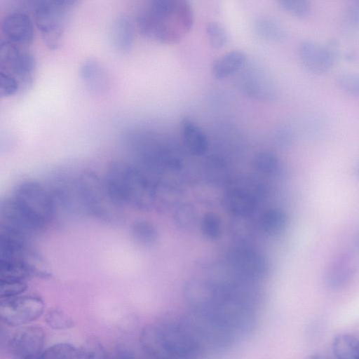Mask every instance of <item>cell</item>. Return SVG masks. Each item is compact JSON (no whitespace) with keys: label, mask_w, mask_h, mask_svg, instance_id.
<instances>
[{"label":"cell","mask_w":359,"mask_h":359,"mask_svg":"<svg viewBox=\"0 0 359 359\" xmlns=\"http://www.w3.org/2000/svg\"><path fill=\"white\" fill-rule=\"evenodd\" d=\"M243 282L192 279L184 287L185 299L191 311L217 321L236 337L246 334L256 325L257 311L254 294Z\"/></svg>","instance_id":"cell-1"},{"label":"cell","mask_w":359,"mask_h":359,"mask_svg":"<svg viewBox=\"0 0 359 359\" xmlns=\"http://www.w3.org/2000/svg\"><path fill=\"white\" fill-rule=\"evenodd\" d=\"M140 344L153 359H203L206 355L184 318L163 317L146 325Z\"/></svg>","instance_id":"cell-2"},{"label":"cell","mask_w":359,"mask_h":359,"mask_svg":"<svg viewBox=\"0 0 359 359\" xmlns=\"http://www.w3.org/2000/svg\"><path fill=\"white\" fill-rule=\"evenodd\" d=\"M194 24L193 9L187 1L151 0L137 16L140 32L153 41L172 44L189 32Z\"/></svg>","instance_id":"cell-3"},{"label":"cell","mask_w":359,"mask_h":359,"mask_svg":"<svg viewBox=\"0 0 359 359\" xmlns=\"http://www.w3.org/2000/svg\"><path fill=\"white\" fill-rule=\"evenodd\" d=\"M74 3L72 1H34V21L44 43L49 49L55 50L60 46L67 18Z\"/></svg>","instance_id":"cell-4"},{"label":"cell","mask_w":359,"mask_h":359,"mask_svg":"<svg viewBox=\"0 0 359 359\" xmlns=\"http://www.w3.org/2000/svg\"><path fill=\"white\" fill-rule=\"evenodd\" d=\"M35 65L34 57L28 47L1 40L0 72L18 79L23 88L32 82Z\"/></svg>","instance_id":"cell-5"},{"label":"cell","mask_w":359,"mask_h":359,"mask_svg":"<svg viewBox=\"0 0 359 359\" xmlns=\"http://www.w3.org/2000/svg\"><path fill=\"white\" fill-rule=\"evenodd\" d=\"M44 306V302L39 295L21 294L1 299L0 316L1 320L10 326L22 325L39 318L43 312Z\"/></svg>","instance_id":"cell-6"},{"label":"cell","mask_w":359,"mask_h":359,"mask_svg":"<svg viewBox=\"0 0 359 359\" xmlns=\"http://www.w3.org/2000/svg\"><path fill=\"white\" fill-rule=\"evenodd\" d=\"M227 262L241 280L248 282L264 278L269 271L268 262L264 255L248 246L233 248L227 256Z\"/></svg>","instance_id":"cell-7"},{"label":"cell","mask_w":359,"mask_h":359,"mask_svg":"<svg viewBox=\"0 0 359 359\" xmlns=\"http://www.w3.org/2000/svg\"><path fill=\"white\" fill-rule=\"evenodd\" d=\"M45 333L39 326H25L18 329L8 341V348L15 359H32L44 351Z\"/></svg>","instance_id":"cell-8"},{"label":"cell","mask_w":359,"mask_h":359,"mask_svg":"<svg viewBox=\"0 0 359 359\" xmlns=\"http://www.w3.org/2000/svg\"><path fill=\"white\" fill-rule=\"evenodd\" d=\"M259 189L252 182H238L223 194L222 202L230 214L245 218L254 212L257 207Z\"/></svg>","instance_id":"cell-9"},{"label":"cell","mask_w":359,"mask_h":359,"mask_svg":"<svg viewBox=\"0 0 359 359\" xmlns=\"http://www.w3.org/2000/svg\"><path fill=\"white\" fill-rule=\"evenodd\" d=\"M2 40L28 47L34 35L33 20L26 12L15 10L6 13L1 21Z\"/></svg>","instance_id":"cell-10"},{"label":"cell","mask_w":359,"mask_h":359,"mask_svg":"<svg viewBox=\"0 0 359 359\" xmlns=\"http://www.w3.org/2000/svg\"><path fill=\"white\" fill-rule=\"evenodd\" d=\"M298 53L303 64L315 72H326L334 62V53L330 47L311 40L303 41Z\"/></svg>","instance_id":"cell-11"},{"label":"cell","mask_w":359,"mask_h":359,"mask_svg":"<svg viewBox=\"0 0 359 359\" xmlns=\"http://www.w3.org/2000/svg\"><path fill=\"white\" fill-rule=\"evenodd\" d=\"M80 77L86 88L93 95H103L109 88L107 71L96 59L88 58L81 64Z\"/></svg>","instance_id":"cell-12"},{"label":"cell","mask_w":359,"mask_h":359,"mask_svg":"<svg viewBox=\"0 0 359 359\" xmlns=\"http://www.w3.org/2000/svg\"><path fill=\"white\" fill-rule=\"evenodd\" d=\"M110 40L116 50L126 53L133 47L135 32L130 19L126 15H118L112 22L110 29Z\"/></svg>","instance_id":"cell-13"},{"label":"cell","mask_w":359,"mask_h":359,"mask_svg":"<svg viewBox=\"0 0 359 359\" xmlns=\"http://www.w3.org/2000/svg\"><path fill=\"white\" fill-rule=\"evenodd\" d=\"M180 133L186 148L191 154L201 156L207 151V137L194 121L189 118L182 119L180 122Z\"/></svg>","instance_id":"cell-14"},{"label":"cell","mask_w":359,"mask_h":359,"mask_svg":"<svg viewBox=\"0 0 359 359\" xmlns=\"http://www.w3.org/2000/svg\"><path fill=\"white\" fill-rule=\"evenodd\" d=\"M245 60L246 56L241 50H232L227 52L214 62L212 75L217 79H224L240 70Z\"/></svg>","instance_id":"cell-15"},{"label":"cell","mask_w":359,"mask_h":359,"mask_svg":"<svg viewBox=\"0 0 359 359\" xmlns=\"http://www.w3.org/2000/svg\"><path fill=\"white\" fill-rule=\"evenodd\" d=\"M287 224V217L278 208H269L259 217V226L268 235L275 236L282 233Z\"/></svg>","instance_id":"cell-16"},{"label":"cell","mask_w":359,"mask_h":359,"mask_svg":"<svg viewBox=\"0 0 359 359\" xmlns=\"http://www.w3.org/2000/svg\"><path fill=\"white\" fill-rule=\"evenodd\" d=\"M353 273V267L346 260H341L330 266L325 276L326 285L332 289L342 288L351 280Z\"/></svg>","instance_id":"cell-17"},{"label":"cell","mask_w":359,"mask_h":359,"mask_svg":"<svg viewBox=\"0 0 359 359\" xmlns=\"http://www.w3.org/2000/svg\"><path fill=\"white\" fill-rule=\"evenodd\" d=\"M335 359H359V339L350 334L337 335L332 342Z\"/></svg>","instance_id":"cell-18"},{"label":"cell","mask_w":359,"mask_h":359,"mask_svg":"<svg viewBox=\"0 0 359 359\" xmlns=\"http://www.w3.org/2000/svg\"><path fill=\"white\" fill-rule=\"evenodd\" d=\"M40 359H83L81 348L69 343L55 344L43 351Z\"/></svg>","instance_id":"cell-19"},{"label":"cell","mask_w":359,"mask_h":359,"mask_svg":"<svg viewBox=\"0 0 359 359\" xmlns=\"http://www.w3.org/2000/svg\"><path fill=\"white\" fill-rule=\"evenodd\" d=\"M252 164L257 172L266 175H275L280 168L277 156L268 151L257 153L253 158Z\"/></svg>","instance_id":"cell-20"},{"label":"cell","mask_w":359,"mask_h":359,"mask_svg":"<svg viewBox=\"0 0 359 359\" xmlns=\"http://www.w3.org/2000/svg\"><path fill=\"white\" fill-rule=\"evenodd\" d=\"M174 219L177 225L182 229H191L197 225L198 215L191 205L184 203L176 209Z\"/></svg>","instance_id":"cell-21"},{"label":"cell","mask_w":359,"mask_h":359,"mask_svg":"<svg viewBox=\"0 0 359 359\" xmlns=\"http://www.w3.org/2000/svg\"><path fill=\"white\" fill-rule=\"evenodd\" d=\"M255 29L260 36L267 40L279 41L285 37L283 28L276 22L261 19L257 22Z\"/></svg>","instance_id":"cell-22"},{"label":"cell","mask_w":359,"mask_h":359,"mask_svg":"<svg viewBox=\"0 0 359 359\" xmlns=\"http://www.w3.org/2000/svg\"><path fill=\"white\" fill-rule=\"evenodd\" d=\"M200 227L202 234L207 239L216 240L221 235V221L215 213L209 212L204 215L200 221Z\"/></svg>","instance_id":"cell-23"},{"label":"cell","mask_w":359,"mask_h":359,"mask_svg":"<svg viewBox=\"0 0 359 359\" xmlns=\"http://www.w3.org/2000/svg\"><path fill=\"white\" fill-rule=\"evenodd\" d=\"M206 34L210 45L215 49L222 48L227 43V32L222 25L218 22L211 21L208 23Z\"/></svg>","instance_id":"cell-24"},{"label":"cell","mask_w":359,"mask_h":359,"mask_svg":"<svg viewBox=\"0 0 359 359\" xmlns=\"http://www.w3.org/2000/svg\"><path fill=\"white\" fill-rule=\"evenodd\" d=\"M47 325L54 330H67L74 325L72 318L60 309H50L46 314Z\"/></svg>","instance_id":"cell-25"},{"label":"cell","mask_w":359,"mask_h":359,"mask_svg":"<svg viewBox=\"0 0 359 359\" xmlns=\"http://www.w3.org/2000/svg\"><path fill=\"white\" fill-rule=\"evenodd\" d=\"M23 88L20 81L7 73L0 72V95L9 97L18 94Z\"/></svg>","instance_id":"cell-26"},{"label":"cell","mask_w":359,"mask_h":359,"mask_svg":"<svg viewBox=\"0 0 359 359\" xmlns=\"http://www.w3.org/2000/svg\"><path fill=\"white\" fill-rule=\"evenodd\" d=\"M278 4L283 11L298 18L306 16L310 11L309 2L305 0H280Z\"/></svg>","instance_id":"cell-27"},{"label":"cell","mask_w":359,"mask_h":359,"mask_svg":"<svg viewBox=\"0 0 359 359\" xmlns=\"http://www.w3.org/2000/svg\"><path fill=\"white\" fill-rule=\"evenodd\" d=\"M205 175L210 182L215 184H223L229 178L227 168L219 161H210L205 168Z\"/></svg>","instance_id":"cell-28"},{"label":"cell","mask_w":359,"mask_h":359,"mask_svg":"<svg viewBox=\"0 0 359 359\" xmlns=\"http://www.w3.org/2000/svg\"><path fill=\"white\" fill-rule=\"evenodd\" d=\"M337 82L344 91L354 95H359V74L341 73L337 76Z\"/></svg>","instance_id":"cell-29"},{"label":"cell","mask_w":359,"mask_h":359,"mask_svg":"<svg viewBox=\"0 0 359 359\" xmlns=\"http://www.w3.org/2000/svg\"><path fill=\"white\" fill-rule=\"evenodd\" d=\"M346 22L351 25H359V1H352L345 11Z\"/></svg>","instance_id":"cell-30"},{"label":"cell","mask_w":359,"mask_h":359,"mask_svg":"<svg viewBox=\"0 0 359 359\" xmlns=\"http://www.w3.org/2000/svg\"><path fill=\"white\" fill-rule=\"evenodd\" d=\"M106 359H138L132 353L124 349L109 352Z\"/></svg>","instance_id":"cell-31"},{"label":"cell","mask_w":359,"mask_h":359,"mask_svg":"<svg viewBox=\"0 0 359 359\" xmlns=\"http://www.w3.org/2000/svg\"><path fill=\"white\" fill-rule=\"evenodd\" d=\"M306 359H330L324 355H319V354H315L311 355L309 356Z\"/></svg>","instance_id":"cell-32"},{"label":"cell","mask_w":359,"mask_h":359,"mask_svg":"<svg viewBox=\"0 0 359 359\" xmlns=\"http://www.w3.org/2000/svg\"><path fill=\"white\" fill-rule=\"evenodd\" d=\"M356 175H357V177L359 179V165L358 166L357 170H356Z\"/></svg>","instance_id":"cell-33"},{"label":"cell","mask_w":359,"mask_h":359,"mask_svg":"<svg viewBox=\"0 0 359 359\" xmlns=\"http://www.w3.org/2000/svg\"><path fill=\"white\" fill-rule=\"evenodd\" d=\"M356 243H357V245H358V246L359 248V234H358V236L357 237Z\"/></svg>","instance_id":"cell-34"},{"label":"cell","mask_w":359,"mask_h":359,"mask_svg":"<svg viewBox=\"0 0 359 359\" xmlns=\"http://www.w3.org/2000/svg\"><path fill=\"white\" fill-rule=\"evenodd\" d=\"M146 359H153V358H149V357H147Z\"/></svg>","instance_id":"cell-35"}]
</instances>
